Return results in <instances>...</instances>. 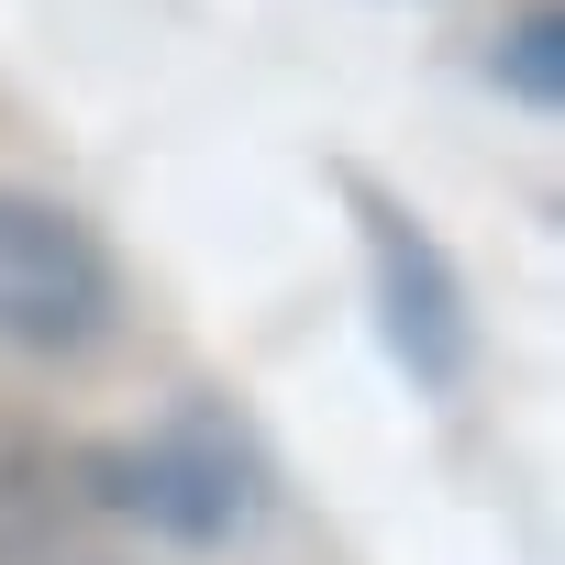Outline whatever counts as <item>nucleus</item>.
I'll return each instance as SVG.
<instances>
[{
	"mask_svg": "<svg viewBox=\"0 0 565 565\" xmlns=\"http://www.w3.org/2000/svg\"><path fill=\"white\" fill-rule=\"evenodd\" d=\"M89 488H100V510L145 521L156 543H233V532H255V510H266V466H255L244 433L211 422V411H178V422H156L145 444L100 455Z\"/></svg>",
	"mask_w": 565,
	"mask_h": 565,
	"instance_id": "nucleus-1",
	"label": "nucleus"
},
{
	"mask_svg": "<svg viewBox=\"0 0 565 565\" xmlns=\"http://www.w3.org/2000/svg\"><path fill=\"white\" fill-rule=\"evenodd\" d=\"M344 200H355V233H366V289H377L388 355H399L433 399H455L466 366H477V311H466L455 255L422 233V211H399V200H388L377 178H355V167H344Z\"/></svg>",
	"mask_w": 565,
	"mask_h": 565,
	"instance_id": "nucleus-2",
	"label": "nucleus"
},
{
	"mask_svg": "<svg viewBox=\"0 0 565 565\" xmlns=\"http://www.w3.org/2000/svg\"><path fill=\"white\" fill-rule=\"evenodd\" d=\"M100 322H111L100 233L45 189H0V355H67Z\"/></svg>",
	"mask_w": 565,
	"mask_h": 565,
	"instance_id": "nucleus-3",
	"label": "nucleus"
},
{
	"mask_svg": "<svg viewBox=\"0 0 565 565\" xmlns=\"http://www.w3.org/2000/svg\"><path fill=\"white\" fill-rule=\"evenodd\" d=\"M499 78H510L521 100H543V111H554V89H565V23H554V12H532V23L499 45Z\"/></svg>",
	"mask_w": 565,
	"mask_h": 565,
	"instance_id": "nucleus-4",
	"label": "nucleus"
}]
</instances>
